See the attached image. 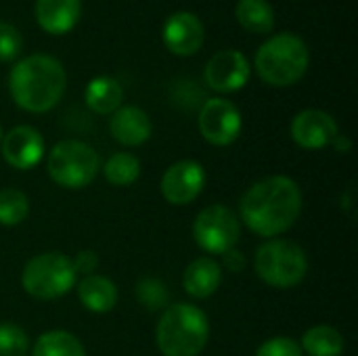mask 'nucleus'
<instances>
[{
	"label": "nucleus",
	"instance_id": "obj_1",
	"mask_svg": "<svg viewBox=\"0 0 358 356\" xmlns=\"http://www.w3.org/2000/svg\"><path fill=\"white\" fill-rule=\"evenodd\" d=\"M241 220L260 237L289 231L302 214V191L289 176H268L254 183L239 204Z\"/></svg>",
	"mask_w": 358,
	"mask_h": 356
},
{
	"label": "nucleus",
	"instance_id": "obj_2",
	"mask_svg": "<svg viewBox=\"0 0 358 356\" xmlns=\"http://www.w3.org/2000/svg\"><path fill=\"white\" fill-rule=\"evenodd\" d=\"M67 73L52 55L36 52L17 61L8 76V90L17 107L29 113L50 111L63 97Z\"/></svg>",
	"mask_w": 358,
	"mask_h": 356
},
{
	"label": "nucleus",
	"instance_id": "obj_3",
	"mask_svg": "<svg viewBox=\"0 0 358 356\" xmlns=\"http://www.w3.org/2000/svg\"><path fill=\"white\" fill-rule=\"evenodd\" d=\"M210 338L208 315L193 304H172L155 329V344L164 356H199Z\"/></svg>",
	"mask_w": 358,
	"mask_h": 356
},
{
	"label": "nucleus",
	"instance_id": "obj_4",
	"mask_svg": "<svg viewBox=\"0 0 358 356\" xmlns=\"http://www.w3.org/2000/svg\"><path fill=\"white\" fill-rule=\"evenodd\" d=\"M256 71L262 82L271 86H292L304 78L310 65V50L298 34H275L268 38L254 57Z\"/></svg>",
	"mask_w": 358,
	"mask_h": 356
},
{
	"label": "nucleus",
	"instance_id": "obj_5",
	"mask_svg": "<svg viewBox=\"0 0 358 356\" xmlns=\"http://www.w3.org/2000/svg\"><path fill=\"white\" fill-rule=\"evenodd\" d=\"M254 269L266 285L292 290L306 279L308 258L298 243L287 239H271L256 250Z\"/></svg>",
	"mask_w": 358,
	"mask_h": 356
},
{
	"label": "nucleus",
	"instance_id": "obj_6",
	"mask_svg": "<svg viewBox=\"0 0 358 356\" xmlns=\"http://www.w3.org/2000/svg\"><path fill=\"white\" fill-rule=\"evenodd\" d=\"M48 176L63 189H84L99 174V153L82 141L57 143L46 159Z\"/></svg>",
	"mask_w": 358,
	"mask_h": 356
},
{
	"label": "nucleus",
	"instance_id": "obj_7",
	"mask_svg": "<svg viewBox=\"0 0 358 356\" xmlns=\"http://www.w3.org/2000/svg\"><path fill=\"white\" fill-rule=\"evenodd\" d=\"M21 285L36 300L61 298L76 285L73 262L61 252L34 256L21 273Z\"/></svg>",
	"mask_w": 358,
	"mask_h": 356
},
{
	"label": "nucleus",
	"instance_id": "obj_8",
	"mask_svg": "<svg viewBox=\"0 0 358 356\" xmlns=\"http://www.w3.org/2000/svg\"><path fill=\"white\" fill-rule=\"evenodd\" d=\"M241 225L237 214L227 206H208L203 208L193 222L195 243L206 254L222 256L233 250L239 241Z\"/></svg>",
	"mask_w": 358,
	"mask_h": 356
},
{
	"label": "nucleus",
	"instance_id": "obj_9",
	"mask_svg": "<svg viewBox=\"0 0 358 356\" xmlns=\"http://www.w3.org/2000/svg\"><path fill=\"white\" fill-rule=\"evenodd\" d=\"M241 111L229 99L214 97L201 105L199 132L208 143L216 147H227L237 141V136L241 134Z\"/></svg>",
	"mask_w": 358,
	"mask_h": 356
},
{
	"label": "nucleus",
	"instance_id": "obj_10",
	"mask_svg": "<svg viewBox=\"0 0 358 356\" xmlns=\"http://www.w3.org/2000/svg\"><path fill=\"white\" fill-rule=\"evenodd\" d=\"M252 67L241 50L224 48L210 57L203 67L206 84L216 92H235L243 88L250 80Z\"/></svg>",
	"mask_w": 358,
	"mask_h": 356
},
{
	"label": "nucleus",
	"instance_id": "obj_11",
	"mask_svg": "<svg viewBox=\"0 0 358 356\" xmlns=\"http://www.w3.org/2000/svg\"><path fill=\"white\" fill-rule=\"evenodd\" d=\"M206 187V170L195 159L172 164L162 176V195L172 206H187L199 197Z\"/></svg>",
	"mask_w": 358,
	"mask_h": 356
},
{
	"label": "nucleus",
	"instance_id": "obj_12",
	"mask_svg": "<svg viewBox=\"0 0 358 356\" xmlns=\"http://www.w3.org/2000/svg\"><path fill=\"white\" fill-rule=\"evenodd\" d=\"M162 40L172 55L189 57L195 55L206 40L203 21L191 10H176L162 27Z\"/></svg>",
	"mask_w": 358,
	"mask_h": 356
},
{
	"label": "nucleus",
	"instance_id": "obj_13",
	"mask_svg": "<svg viewBox=\"0 0 358 356\" xmlns=\"http://www.w3.org/2000/svg\"><path fill=\"white\" fill-rule=\"evenodd\" d=\"M292 138L296 145H300L302 149H325L329 147L338 132V124L336 120L323 111V109H304L300 111L294 120H292Z\"/></svg>",
	"mask_w": 358,
	"mask_h": 356
},
{
	"label": "nucleus",
	"instance_id": "obj_14",
	"mask_svg": "<svg viewBox=\"0 0 358 356\" xmlns=\"http://www.w3.org/2000/svg\"><path fill=\"white\" fill-rule=\"evenodd\" d=\"M4 162L15 170H31L44 155V138L34 126H15L0 141Z\"/></svg>",
	"mask_w": 358,
	"mask_h": 356
},
{
	"label": "nucleus",
	"instance_id": "obj_15",
	"mask_svg": "<svg viewBox=\"0 0 358 356\" xmlns=\"http://www.w3.org/2000/svg\"><path fill=\"white\" fill-rule=\"evenodd\" d=\"M111 136L124 147H138L149 141L153 132L151 118L136 105H122L111 113L109 120Z\"/></svg>",
	"mask_w": 358,
	"mask_h": 356
},
{
	"label": "nucleus",
	"instance_id": "obj_16",
	"mask_svg": "<svg viewBox=\"0 0 358 356\" xmlns=\"http://www.w3.org/2000/svg\"><path fill=\"white\" fill-rule=\"evenodd\" d=\"M34 15L46 34L63 36L80 21L82 0H36Z\"/></svg>",
	"mask_w": 358,
	"mask_h": 356
},
{
	"label": "nucleus",
	"instance_id": "obj_17",
	"mask_svg": "<svg viewBox=\"0 0 358 356\" xmlns=\"http://www.w3.org/2000/svg\"><path fill=\"white\" fill-rule=\"evenodd\" d=\"M220 283H222V266L214 258H208V256L193 260L187 266L185 277H182L185 292L197 300H206L212 294H216Z\"/></svg>",
	"mask_w": 358,
	"mask_h": 356
},
{
	"label": "nucleus",
	"instance_id": "obj_18",
	"mask_svg": "<svg viewBox=\"0 0 358 356\" xmlns=\"http://www.w3.org/2000/svg\"><path fill=\"white\" fill-rule=\"evenodd\" d=\"M78 298L86 311L103 315L117 304V287L103 275H88L78 285Z\"/></svg>",
	"mask_w": 358,
	"mask_h": 356
},
{
	"label": "nucleus",
	"instance_id": "obj_19",
	"mask_svg": "<svg viewBox=\"0 0 358 356\" xmlns=\"http://www.w3.org/2000/svg\"><path fill=\"white\" fill-rule=\"evenodd\" d=\"M84 101L90 111L99 115L113 113L124 103V88L122 84L111 76H96L86 84Z\"/></svg>",
	"mask_w": 358,
	"mask_h": 356
},
{
	"label": "nucleus",
	"instance_id": "obj_20",
	"mask_svg": "<svg viewBox=\"0 0 358 356\" xmlns=\"http://www.w3.org/2000/svg\"><path fill=\"white\" fill-rule=\"evenodd\" d=\"M235 17L252 34H271L275 27V8L268 0H237Z\"/></svg>",
	"mask_w": 358,
	"mask_h": 356
},
{
	"label": "nucleus",
	"instance_id": "obj_21",
	"mask_svg": "<svg viewBox=\"0 0 358 356\" xmlns=\"http://www.w3.org/2000/svg\"><path fill=\"white\" fill-rule=\"evenodd\" d=\"M300 348L308 356H342L344 338L329 325H317L302 336Z\"/></svg>",
	"mask_w": 358,
	"mask_h": 356
},
{
	"label": "nucleus",
	"instance_id": "obj_22",
	"mask_svg": "<svg viewBox=\"0 0 358 356\" xmlns=\"http://www.w3.org/2000/svg\"><path fill=\"white\" fill-rule=\"evenodd\" d=\"M31 356H86V350L73 334L52 329L36 340Z\"/></svg>",
	"mask_w": 358,
	"mask_h": 356
},
{
	"label": "nucleus",
	"instance_id": "obj_23",
	"mask_svg": "<svg viewBox=\"0 0 358 356\" xmlns=\"http://www.w3.org/2000/svg\"><path fill=\"white\" fill-rule=\"evenodd\" d=\"M103 174L107 178V183H111L113 187H130L138 180L141 176V159L132 153H113L105 166H103Z\"/></svg>",
	"mask_w": 358,
	"mask_h": 356
},
{
	"label": "nucleus",
	"instance_id": "obj_24",
	"mask_svg": "<svg viewBox=\"0 0 358 356\" xmlns=\"http://www.w3.org/2000/svg\"><path fill=\"white\" fill-rule=\"evenodd\" d=\"M29 214L27 195L19 189H0V227H17Z\"/></svg>",
	"mask_w": 358,
	"mask_h": 356
},
{
	"label": "nucleus",
	"instance_id": "obj_25",
	"mask_svg": "<svg viewBox=\"0 0 358 356\" xmlns=\"http://www.w3.org/2000/svg\"><path fill=\"white\" fill-rule=\"evenodd\" d=\"M27 334L15 323H0V356H21L27 353Z\"/></svg>",
	"mask_w": 358,
	"mask_h": 356
},
{
	"label": "nucleus",
	"instance_id": "obj_26",
	"mask_svg": "<svg viewBox=\"0 0 358 356\" xmlns=\"http://www.w3.org/2000/svg\"><path fill=\"white\" fill-rule=\"evenodd\" d=\"M136 296L138 300L151 308V311H157V308H164L168 304V290L162 281L157 279H143L138 281L136 285Z\"/></svg>",
	"mask_w": 358,
	"mask_h": 356
},
{
	"label": "nucleus",
	"instance_id": "obj_27",
	"mask_svg": "<svg viewBox=\"0 0 358 356\" xmlns=\"http://www.w3.org/2000/svg\"><path fill=\"white\" fill-rule=\"evenodd\" d=\"M21 48L23 36L19 34V29L8 21H0V63L15 61L21 55Z\"/></svg>",
	"mask_w": 358,
	"mask_h": 356
},
{
	"label": "nucleus",
	"instance_id": "obj_28",
	"mask_svg": "<svg viewBox=\"0 0 358 356\" xmlns=\"http://www.w3.org/2000/svg\"><path fill=\"white\" fill-rule=\"evenodd\" d=\"M256 356H304V353H302L300 344H296V342L289 340V338L279 336V338L266 340V342L258 348Z\"/></svg>",
	"mask_w": 358,
	"mask_h": 356
},
{
	"label": "nucleus",
	"instance_id": "obj_29",
	"mask_svg": "<svg viewBox=\"0 0 358 356\" xmlns=\"http://www.w3.org/2000/svg\"><path fill=\"white\" fill-rule=\"evenodd\" d=\"M73 262V269H76V275L78 273H82V275H92L94 271H96V266H99V256L94 254V252H88V250H84V252H80V254H76V258L71 260Z\"/></svg>",
	"mask_w": 358,
	"mask_h": 356
},
{
	"label": "nucleus",
	"instance_id": "obj_30",
	"mask_svg": "<svg viewBox=\"0 0 358 356\" xmlns=\"http://www.w3.org/2000/svg\"><path fill=\"white\" fill-rule=\"evenodd\" d=\"M222 258H224V269L231 271V273H239V271L243 269V264H245L243 256H241L235 248L229 250L227 254H222Z\"/></svg>",
	"mask_w": 358,
	"mask_h": 356
},
{
	"label": "nucleus",
	"instance_id": "obj_31",
	"mask_svg": "<svg viewBox=\"0 0 358 356\" xmlns=\"http://www.w3.org/2000/svg\"><path fill=\"white\" fill-rule=\"evenodd\" d=\"M331 145H334L338 151H342V153H348V151H350V147H352V145H350V141H348V136H340V134L336 136V141H334Z\"/></svg>",
	"mask_w": 358,
	"mask_h": 356
},
{
	"label": "nucleus",
	"instance_id": "obj_32",
	"mask_svg": "<svg viewBox=\"0 0 358 356\" xmlns=\"http://www.w3.org/2000/svg\"><path fill=\"white\" fill-rule=\"evenodd\" d=\"M2 136H4V134H2V126H0V141H2Z\"/></svg>",
	"mask_w": 358,
	"mask_h": 356
},
{
	"label": "nucleus",
	"instance_id": "obj_33",
	"mask_svg": "<svg viewBox=\"0 0 358 356\" xmlns=\"http://www.w3.org/2000/svg\"><path fill=\"white\" fill-rule=\"evenodd\" d=\"M21 356H31V355H27V353H25V355H21Z\"/></svg>",
	"mask_w": 358,
	"mask_h": 356
}]
</instances>
